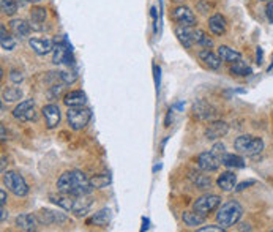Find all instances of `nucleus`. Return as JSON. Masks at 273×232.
Instances as JSON below:
<instances>
[{
	"label": "nucleus",
	"mask_w": 273,
	"mask_h": 232,
	"mask_svg": "<svg viewBox=\"0 0 273 232\" xmlns=\"http://www.w3.org/2000/svg\"><path fill=\"white\" fill-rule=\"evenodd\" d=\"M271 68H273V62H271V65H270V66H268V71H270V70H271Z\"/></svg>",
	"instance_id": "obj_49"
},
{
	"label": "nucleus",
	"mask_w": 273,
	"mask_h": 232,
	"mask_svg": "<svg viewBox=\"0 0 273 232\" xmlns=\"http://www.w3.org/2000/svg\"><path fill=\"white\" fill-rule=\"evenodd\" d=\"M5 204H7V193L2 188V190H0V205H5Z\"/></svg>",
	"instance_id": "obj_41"
},
{
	"label": "nucleus",
	"mask_w": 273,
	"mask_h": 232,
	"mask_svg": "<svg viewBox=\"0 0 273 232\" xmlns=\"http://www.w3.org/2000/svg\"><path fill=\"white\" fill-rule=\"evenodd\" d=\"M242 215H243V207L237 201H229L224 205H221V209L216 212V221L218 224L228 229L235 226L240 221V218H242Z\"/></svg>",
	"instance_id": "obj_2"
},
{
	"label": "nucleus",
	"mask_w": 273,
	"mask_h": 232,
	"mask_svg": "<svg viewBox=\"0 0 273 232\" xmlns=\"http://www.w3.org/2000/svg\"><path fill=\"white\" fill-rule=\"evenodd\" d=\"M70 56H68V49H65L62 44L56 46L54 47V57H52V62L56 65H60V63H70Z\"/></svg>",
	"instance_id": "obj_29"
},
{
	"label": "nucleus",
	"mask_w": 273,
	"mask_h": 232,
	"mask_svg": "<svg viewBox=\"0 0 273 232\" xmlns=\"http://www.w3.org/2000/svg\"><path fill=\"white\" fill-rule=\"evenodd\" d=\"M24 2H27V4H40L41 0H24Z\"/></svg>",
	"instance_id": "obj_47"
},
{
	"label": "nucleus",
	"mask_w": 273,
	"mask_h": 232,
	"mask_svg": "<svg viewBox=\"0 0 273 232\" xmlns=\"http://www.w3.org/2000/svg\"><path fill=\"white\" fill-rule=\"evenodd\" d=\"M47 18V10L44 7H34L30 10V25L41 24Z\"/></svg>",
	"instance_id": "obj_28"
},
{
	"label": "nucleus",
	"mask_w": 273,
	"mask_h": 232,
	"mask_svg": "<svg viewBox=\"0 0 273 232\" xmlns=\"http://www.w3.org/2000/svg\"><path fill=\"white\" fill-rule=\"evenodd\" d=\"M90 178L81 171H67L57 180V191L70 196H86L92 191Z\"/></svg>",
	"instance_id": "obj_1"
},
{
	"label": "nucleus",
	"mask_w": 273,
	"mask_h": 232,
	"mask_svg": "<svg viewBox=\"0 0 273 232\" xmlns=\"http://www.w3.org/2000/svg\"><path fill=\"white\" fill-rule=\"evenodd\" d=\"M220 164H221L220 157H216L212 150L210 152H202L198 157V166H199V169L204 171V172H215V171H218Z\"/></svg>",
	"instance_id": "obj_11"
},
{
	"label": "nucleus",
	"mask_w": 273,
	"mask_h": 232,
	"mask_svg": "<svg viewBox=\"0 0 273 232\" xmlns=\"http://www.w3.org/2000/svg\"><path fill=\"white\" fill-rule=\"evenodd\" d=\"M171 18L177 25H183V27H195L198 24L195 13L191 11V8L183 7V5L175 7L171 13Z\"/></svg>",
	"instance_id": "obj_7"
},
{
	"label": "nucleus",
	"mask_w": 273,
	"mask_h": 232,
	"mask_svg": "<svg viewBox=\"0 0 273 232\" xmlns=\"http://www.w3.org/2000/svg\"><path fill=\"white\" fill-rule=\"evenodd\" d=\"M199 59L201 62H204L210 70H220L223 60L218 54H215L213 51H210L208 47H204L202 51H199Z\"/></svg>",
	"instance_id": "obj_16"
},
{
	"label": "nucleus",
	"mask_w": 273,
	"mask_h": 232,
	"mask_svg": "<svg viewBox=\"0 0 273 232\" xmlns=\"http://www.w3.org/2000/svg\"><path fill=\"white\" fill-rule=\"evenodd\" d=\"M59 78L62 79L63 84H73V82L76 81V74L74 73H68V71H60Z\"/></svg>",
	"instance_id": "obj_36"
},
{
	"label": "nucleus",
	"mask_w": 273,
	"mask_h": 232,
	"mask_svg": "<svg viewBox=\"0 0 273 232\" xmlns=\"http://www.w3.org/2000/svg\"><path fill=\"white\" fill-rule=\"evenodd\" d=\"M256 57H258V63H262V49L258 47V54H256Z\"/></svg>",
	"instance_id": "obj_43"
},
{
	"label": "nucleus",
	"mask_w": 273,
	"mask_h": 232,
	"mask_svg": "<svg viewBox=\"0 0 273 232\" xmlns=\"http://www.w3.org/2000/svg\"><path fill=\"white\" fill-rule=\"evenodd\" d=\"M238 229H240V230H245V229H247V230H251V227H250L248 224H240Z\"/></svg>",
	"instance_id": "obj_45"
},
{
	"label": "nucleus",
	"mask_w": 273,
	"mask_h": 232,
	"mask_svg": "<svg viewBox=\"0 0 273 232\" xmlns=\"http://www.w3.org/2000/svg\"><path fill=\"white\" fill-rule=\"evenodd\" d=\"M0 131H2V138H0V139H2V141H7V136H5V126H4V125L0 126Z\"/></svg>",
	"instance_id": "obj_44"
},
{
	"label": "nucleus",
	"mask_w": 273,
	"mask_h": 232,
	"mask_svg": "<svg viewBox=\"0 0 273 232\" xmlns=\"http://www.w3.org/2000/svg\"><path fill=\"white\" fill-rule=\"evenodd\" d=\"M212 152H213V153H215L216 157H220V158H221V157L224 155V145H223L221 142L215 144V145L212 147Z\"/></svg>",
	"instance_id": "obj_38"
},
{
	"label": "nucleus",
	"mask_w": 273,
	"mask_h": 232,
	"mask_svg": "<svg viewBox=\"0 0 273 232\" xmlns=\"http://www.w3.org/2000/svg\"><path fill=\"white\" fill-rule=\"evenodd\" d=\"M0 10L7 16H14L18 11V4L14 0H0Z\"/></svg>",
	"instance_id": "obj_34"
},
{
	"label": "nucleus",
	"mask_w": 273,
	"mask_h": 232,
	"mask_svg": "<svg viewBox=\"0 0 273 232\" xmlns=\"http://www.w3.org/2000/svg\"><path fill=\"white\" fill-rule=\"evenodd\" d=\"M2 182H4L5 188L10 190L14 196L24 197V196L29 194V185H27V182H25L24 177L19 175L18 172H14V171H7V172H4Z\"/></svg>",
	"instance_id": "obj_4"
},
{
	"label": "nucleus",
	"mask_w": 273,
	"mask_h": 232,
	"mask_svg": "<svg viewBox=\"0 0 273 232\" xmlns=\"http://www.w3.org/2000/svg\"><path fill=\"white\" fill-rule=\"evenodd\" d=\"M174 33L177 40L180 41V44L186 49H191L195 46V41H193V27H183V25H177L174 29Z\"/></svg>",
	"instance_id": "obj_18"
},
{
	"label": "nucleus",
	"mask_w": 273,
	"mask_h": 232,
	"mask_svg": "<svg viewBox=\"0 0 273 232\" xmlns=\"http://www.w3.org/2000/svg\"><path fill=\"white\" fill-rule=\"evenodd\" d=\"M21 98H22V90L18 87H10V89L4 90V101H7V103L19 101Z\"/></svg>",
	"instance_id": "obj_31"
},
{
	"label": "nucleus",
	"mask_w": 273,
	"mask_h": 232,
	"mask_svg": "<svg viewBox=\"0 0 273 232\" xmlns=\"http://www.w3.org/2000/svg\"><path fill=\"white\" fill-rule=\"evenodd\" d=\"M229 131V125L226 122L223 120H212L210 123H208V126L205 128V138L208 141H216V139H221L228 135Z\"/></svg>",
	"instance_id": "obj_12"
},
{
	"label": "nucleus",
	"mask_w": 273,
	"mask_h": 232,
	"mask_svg": "<svg viewBox=\"0 0 273 232\" xmlns=\"http://www.w3.org/2000/svg\"><path fill=\"white\" fill-rule=\"evenodd\" d=\"M37 220L40 224L44 226H52V224H65L68 221V217L65 213L57 212V210H49V209H43L37 213Z\"/></svg>",
	"instance_id": "obj_9"
},
{
	"label": "nucleus",
	"mask_w": 273,
	"mask_h": 232,
	"mask_svg": "<svg viewBox=\"0 0 273 232\" xmlns=\"http://www.w3.org/2000/svg\"><path fill=\"white\" fill-rule=\"evenodd\" d=\"M92 119V112L90 109L84 108V106H74V108H68L67 111V120L71 130L79 131L89 125Z\"/></svg>",
	"instance_id": "obj_5"
},
{
	"label": "nucleus",
	"mask_w": 273,
	"mask_h": 232,
	"mask_svg": "<svg viewBox=\"0 0 273 232\" xmlns=\"http://www.w3.org/2000/svg\"><path fill=\"white\" fill-rule=\"evenodd\" d=\"M208 29H210V32L213 33V35L221 37L228 30V21H226V18H224L223 14L215 13V14L210 16V18H208Z\"/></svg>",
	"instance_id": "obj_14"
},
{
	"label": "nucleus",
	"mask_w": 273,
	"mask_h": 232,
	"mask_svg": "<svg viewBox=\"0 0 273 232\" xmlns=\"http://www.w3.org/2000/svg\"><path fill=\"white\" fill-rule=\"evenodd\" d=\"M220 160H221V164H224L229 169H242V168H245V160L242 157H238V155H234V153H224Z\"/></svg>",
	"instance_id": "obj_23"
},
{
	"label": "nucleus",
	"mask_w": 273,
	"mask_h": 232,
	"mask_svg": "<svg viewBox=\"0 0 273 232\" xmlns=\"http://www.w3.org/2000/svg\"><path fill=\"white\" fill-rule=\"evenodd\" d=\"M29 46L37 56H46L54 51V41L49 38H30Z\"/></svg>",
	"instance_id": "obj_13"
},
{
	"label": "nucleus",
	"mask_w": 273,
	"mask_h": 232,
	"mask_svg": "<svg viewBox=\"0 0 273 232\" xmlns=\"http://www.w3.org/2000/svg\"><path fill=\"white\" fill-rule=\"evenodd\" d=\"M234 148L242 155L247 157H256L264 150V141L261 138L242 135L234 141Z\"/></svg>",
	"instance_id": "obj_3"
},
{
	"label": "nucleus",
	"mask_w": 273,
	"mask_h": 232,
	"mask_svg": "<svg viewBox=\"0 0 273 232\" xmlns=\"http://www.w3.org/2000/svg\"><path fill=\"white\" fill-rule=\"evenodd\" d=\"M188 178L191 180V184L196 185L199 190H207V188H210V185H212L210 177L202 174V172H198V171H189Z\"/></svg>",
	"instance_id": "obj_22"
},
{
	"label": "nucleus",
	"mask_w": 273,
	"mask_h": 232,
	"mask_svg": "<svg viewBox=\"0 0 273 232\" xmlns=\"http://www.w3.org/2000/svg\"><path fill=\"white\" fill-rule=\"evenodd\" d=\"M218 56L221 57L223 62H229V63L242 60V54H240L238 51H235V49L229 47V46H220L218 47Z\"/></svg>",
	"instance_id": "obj_24"
},
{
	"label": "nucleus",
	"mask_w": 273,
	"mask_h": 232,
	"mask_svg": "<svg viewBox=\"0 0 273 232\" xmlns=\"http://www.w3.org/2000/svg\"><path fill=\"white\" fill-rule=\"evenodd\" d=\"M182 221L189 227H196V226H201L205 221V217H202V215H199L195 210H193V212H183Z\"/></svg>",
	"instance_id": "obj_26"
},
{
	"label": "nucleus",
	"mask_w": 273,
	"mask_h": 232,
	"mask_svg": "<svg viewBox=\"0 0 273 232\" xmlns=\"http://www.w3.org/2000/svg\"><path fill=\"white\" fill-rule=\"evenodd\" d=\"M86 101H87V98H86V93L83 90H71L63 96V103H65L68 108L84 106Z\"/></svg>",
	"instance_id": "obj_20"
},
{
	"label": "nucleus",
	"mask_w": 273,
	"mask_h": 232,
	"mask_svg": "<svg viewBox=\"0 0 273 232\" xmlns=\"http://www.w3.org/2000/svg\"><path fill=\"white\" fill-rule=\"evenodd\" d=\"M193 114H195L196 119L202 122H212L218 117V109L210 103L204 101V99H199V101L193 105Z\"/></svg>",
	"instance_id": "obj_8"
},
{
	"label": "nucleus",
	"mask_w": 273,
	"mask_h": 232,
	"mask_svg": "<svg viewBox=\"0 0 273 232\" xmlns=\"http://www.w3.org/2000/svg\"><path fill=\"white\" fill-rule=\"evenodd\" d=\"M22 79H24V76H22L21 71H18V70H11L10 71V81L13 82V84H21Z\"/></svg>",
	"instance_id": "obj_37"
},
{
	"label": "nucleus",
	"mask_w": 273,
	"mask_h": 232,
	"mask_svg": "<svg viewBox=\"0 0 273 232\" xmlns=\"http://www.w3.org/2000/svg\"><path fill=\"white\" fill-rule=\"evenodd\" d=\"M256 182L254 180H248V182H242V184H240L237 188H235V191H243L245 188H248V187H251V185H254Z\"/></svg>",
	"instance_id": "obj_40"
},
{
	"label": "nucleus",
	"mask_w": 273,
	"mask_h": 232,
	"mask_svg": "<svg viewBox=\"0 0 273 232\" xmlns=\"http://www.w3.org/2000/svg\"><path fill=\"white\" fill-rule=\"evenodd\" d=\"M41 112L46 120V126L49 130H54L60 123V109L57 105H46Z\"/></svg>",
	"instance_id": "obj_15"
},
{
	"label": "nucleus",
	"mask_w": 273,
	"mask_h": 232,
	"mask_svg": "<svg viewBox=\"0 0 273 232\" xmlns=\"http://www.w3.org/2000/svg\"><path fill=\"white\" fill-rule=\"evenodd\" d=\"M237 184V175L234 172H221V175L216 180V185L221 188V191H232L235 190Z\"/></svg>",
	"instance_id": "obj_21"
},
{
	"label": "nucleus",
	"mask_w": 273,
	"mask_h": 232,
	"mask_svg": "<svg viewBox=\"0 0 273 232\" xmlns=\"http://www.w3.org/2000/svg\"><path fill=\"white\" fill-rule=\"evenodd\" d=\"M13 117L19 122H29L35 119V101L34 99H24L13 109Z\"/></svg>",
	"instance_id": "obj_10"
},
{
	"label": "nucleus",
	"mask_w": 273,
	"mask_h": 232,
	"mask_svg": "<svg viewBox=\"0 0 273 232\" xmlns=\"http://www.w3.org/2000/svg\"><path fill=\"white\" fill-rule=\"evenodd\" d=\"M199 232H224L226 227L221 226V224H208V226H202L198 229Z\"/></svg>",
	"instance_id": "obj_35"
},
{
	"label": "nucleus",
	"mask_w": 273,
	"mask_h": 232,
	"mask_svg": "<svg viewBox=\"0 0 273 232\" xmlns=\"http://www.w3.org/2000/svg\"><path fill=\"white\" fill-rule=\"evenodd\" d=\"M262 2H268V0H262Z\"/></svg>",
	"instance_id": "obj_50"
},
{
	"label": "nucleus",
	"mask_w": 273,
	"mask_h": 232,
	"mask_svg": "<svg viewBox=\"0 0 273 232\" xmlns=\"http://www.w3.org/2000/svg\"><path fill=\"white\" fill-rule=\"evenodd\" d=\"M5 164H7V158L2 157V172H5Z\"/></svg>",
	"instance_id": "obj_46"
},
{
	"label": "nucleus",
	"mask_w": 273,
	"mask_h": 232,
	"mask_svg": "<svg viewBox=\"0 0 273 232\" xmlns=\"http://www.w3.org/2000/svg\"><path fill=\"white\" fill-rule=\"evenodd\" d=\"M89 223H92L95 226H101V227L107 226V223H109V210L104 209V210H101L98 213H95Z\"/></svg>",
	"instance_id": "obj_32"
},
{
	"label": "nucleus",
	"mask_w": 273,
	"mask_h": 232,
	"mask_svg": "<svg viewBox=\"0 0 273 232\" xmlns=\"http://www.w3.org/2000/svg\"><path fill=\"white\" fill-rule=\"evenodd\" d=\"M109 182H111V177L106 175V174H100V175H95L93 178H90V185L93 190H101L104 187L109 185Z\"/></svg>",
	"instance_id": "obj_33"
},
{
	"label": "nucleus",
	"mask_w": 273,
	"mask_h": 232,
	"mask_svg": "<svg viewBox=\"0 0 273 232\" xmlns=\"http://www.w3.org/2000/svg\"><path fill=\"white\" fill-rule=\"evenodd\" d=\"M30 24H27L24 19H11L10 21V30L14 37H18L19 40L27 38L30 35Z\"/></svg>",
	"instance_id": "obj_19"
},
{
	"label": "nucleus",
	"mask_w": 273,
	"mask_h": 232,
	"mask_svg": "<svg viewBox=\"0 0 273 232\" xmlns=\"http://www.w3.org/2000/svg\"><path fill=\"white\" fill-rule=\"evenodd\" d=\"M193 41L195 44H199L201 47H208L213 46V40L208 37V33L201 30V29H193Z\"/></svg>",
	"instance_id": "obj_25"
},
{
	"label": "nucleus",
	"mask_w": 273,
	"mask_h": 232,
	"mask_svg": "<svg viewBox=\"0 0 273 232\" xmlns=\"http://www.w3.org/2000/svg\"><path fill=\"white\" fill-rule=\"evenodd\" d=\"M0 46H2L4 51H13L16 46V40L7 32L5 25H0Z\"/></svg>",
	"instance_id": "obj_27"
},
{
	"label": "nucleus",
	"mask_w": 273,
	"mask_h": 232,
	"mask_svg": "<svg viewBox=\"0 0 273 232\" xmlns=\"http://www.w3.org/2000/svg\"><path fill=\"white\" fill-rule=\"evenodd\" d=\"M265 14H267V19L273 24V0H268L267 8H265Z\"/></svg>",
	"instance_id": "obj_39"
},
{
	"label": "nucleus",
	"mask_w": 273,
	"mask_h": 232,
	"mask_svg": "<svg viewBox=\"0 0 273 232\" xmlns=\"http://www.w3.org/2000/svg\"><path fill=\"white\" fill-rule=\"evenodd\" d=\"M231 74L234 76H250L251 74V68L243 62V60H238L234 62L231 66Z\"/></svg>",
	"instance_id": "obj_30"
},
{
	"label": "nucleus",
	"mask_w": 273,
	"mask_h": 232,
	"mask_svg": "<svg viewBox=\"0 0 273 232\" xmlns=\"http://www.w3.org/2000/svg\"><path fill=\"white\" fill-rule=\"evenodd\" d=\"M0 213H2V217H0V221H5L7 218H8V212L5 210V205H2V210H0Z\"/></svg>",
	"instance_id": "obj_42"
},
{
	"label": "nucleus",
	"mask_w": 273,
	"mask_h": 232,
	"mask_svg": "<svg viewBox=\"0 0 273 232\" xmlns=\"http://www.w3.org/2000/svg\"><path fill=\"white\" fill-rule=\"evenodd\" d=\"M38 226V220H37V215H30V213H21L18 215L16 218V227L21 229V230H37Z\"/></svg>",
	"instance_id": "obj_17"
},
{
	"label": "nucleus",
	"mask_w": 273,
	"mask_h": 232,
	"mask_svg": "<svg viewBox=\"0 0 273 232\" xmlns=\"http://www.w3.org/2000/svg\"><path fill=\"white\" fill-rule=\"evenodd\" d=\"M149 220H144V226H142V230H146V229H149Z\"/></svg>",
	"instance_id": "obj_48"
},
{
	"label": "nucleus",
	"mask_w": 273,
	"mask_h": 232,
	"mask_svg": "<svg viewBox=\"0 0 273 232\" xmlns=\"http://www.w3.org/2000/svg\"><path fill=\"white\" fill-rule=\"evenodd\" d=\"M221 196L218 194H212V193H207V194H202L199 196L195 202H193V210L198 212L202 217H207V215H210L212 212H215L220 204H221Z\"/></svg>",
	"instance_id": "obj_6"
}]
</instances>
